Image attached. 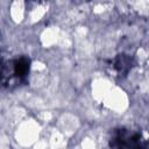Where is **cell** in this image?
<instances>
[{
	"mask_svg": "<svg viewBox=\"0 0 149 149\" xmlns=\"http://www.w3.org/2000/svg\"><path fill=\"white\" fill-rule=\"evenodd\" d=\"M114 149H147L146 141L139 133H130L127 129H119L111 143Z\"/></svg>",
	"mask_w": 149,
	"mask_h": 149,
	"instance_id": "obj_1",
	"label": "cell"
},
{
	"mask_svg": "<svg viewBox=\"0 0 149 149\" xmlns=\"http://www.w3.org/2000/svg\"><path fill=\"white\" fill-rule=\"evenodd\" d=\"M114 68L120 74H126L132 68V59L126 55H119L114 61Z\"/></svg>",
	"mask_w": 149,
	"mask_h": 149,
	"instance_id": "obj_2",
	"label": "cell"
},
{
	"mask_svg": "<svg viewBox=\"0 0 149 149\" xmlns=\"http://www.w3.org/2000/svg\"><path fill=\"white\" fill-rule=\"evenodd\" d=\"M29 71V59L27 58H21L15 61L14 63V73L19 77L22 78L24 77Z\"/></svg>",
	"mask_w": 149,
	"mask_h": 149,
	"instance_id": "obj_3",
	"label": "cell"
}]
</instances>
